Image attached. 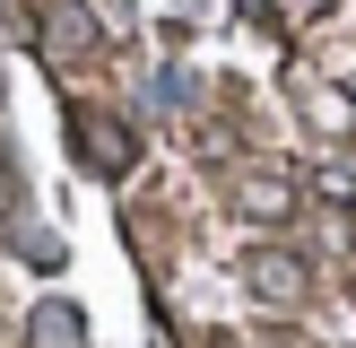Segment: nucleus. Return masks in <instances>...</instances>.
<instances>
[{
    "instance_id": "1",
    "label": "nucleus",
    "mask_w": 356,
    "mask_h": 348,
    "mask_svg": "<svg viewBox=\"0 0 356 348\" xmlns=\"http://www.w3.org/2000/svg\"><path fill=\"white\" fill-rule=\"evenodd\" d=\"M70 148H79V157H87V166H96V174H104V183H122V174H131V166H139V139H131V131H122V122H113V113H96V104H79V113H70Z\"/></svg>"
},
{
    "instance_id": "2",
    "label": "nucleus",
    "mask_w": 356,
    "mask_h": 348,
    "mask_svg": "<svg viewBox=\"0 0 356 348\" xmlns=\"http://www.w3.org/2000/svg\"><path fill=\"white\" fill-rule=\"evenodd\" d=\"M35 44H44L52 70H70L79 52H96V9L87 0H44V26H35Z\"/></svg>"
},
{
    "instance_id": "3",
    "label": "nucleus",
    "mask_w": 356,
    "mask_h": 348,
    "mask_svg": "<svg viewBox=\"0 0 356 348\" xmlns=\"http://www.w3.org/2000/svg\"><path fill=\"white\" fill-rule=\"evenodd\" d=\"M26 348H87L79 305H35V313H26Z\"/></svg>"
},
{
    "instance_id": "4",
    "label": "nucleus",
    "mask_w": 356,
    "mask_h": 348,
    "mask_svg": "<svg viewBox=\"0 0 356 348\" xmlns=\"http://www.w3.org/2000/svg\"><path fill=\"white\" fill-rule=\"evenodd\" d=\"M252 287H261V296H305V270H296L287 253H261V261H252Z\"/></svg>"
},
{
    "instance_id": "5",
    "label": "nucleus",
    "mask_w": 356,
    "mask_h": 348,
    "mask_svg": "<svg viewBox=\"0 0 356 348\" xmlns=\"http://www.w3.org/2000/svg\"><path fill=\"white\" fill-rule=\"evenodd\" d=\"M17 253H26L35 270H61V261H70V253H61V235H52V226H26V235H17Z\"/></svg>"
},
{
    "instance_id": "6",
    "label": "nucleus",
    "mask_w": 356,
    "mask_h": 348,
    "mask_svg": "<svg viewBox=\"0 0 356 348\" xmlns=\"http://www.w3.org/2000/svg\"><path fill=\"white\" fill-rule=\"evenodd\" d=\"M9 200H17V183H9V174H0V218H9Z\"/></svg>"
},
{
    "instance_id": "7",
    "label": "nucleus",
    "mask_w": 356,
    "mask_h": 348,
    "mask_svg": "<svg viewBox=\"0 0 356 348\" xmlns=\"http://www.w3.org/2000/svg\"><path fill=\"white\" fill-rule=\"evenodd\" d=\"M218 348H226V340H218Z\"/></svg>"
}]
</instances>
